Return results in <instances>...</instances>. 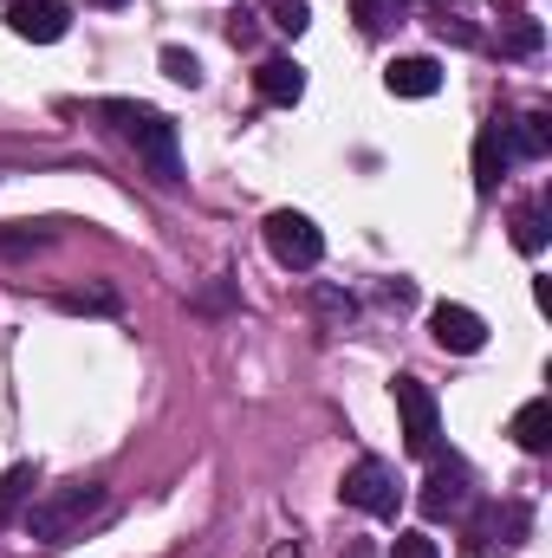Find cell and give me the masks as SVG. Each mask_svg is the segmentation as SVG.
<instances>
[{
	"instance_id": "obj_18",
	"label": "cell",
	"mask_w": 552,
	"mask_h": 558,
	"mask_svg": "<svg viewBox=\"0 0 552 558\" xmlns=\"http://www.w3.org/2000/svg\"><path fill=\"white\" fill-rule=\"evenodd\" d=\"M267 20H274L279 33H292V39H299V33L312 26V7H305V0H267Z\"/></svg>"
},
{
	"instance_id": "obj_26",
	"label": "cell",
	"mask_w": 552,
	"mask_h": 558,
	"mask_svg": "<svg viewBox=\"0 0 552 558\" xmlns=\"http://www.w3.org/2000/svg\"><path fill=\"white\" fill-rule=\"evenodd\" d=\"M92 7H124V0H92Z\"/></svg>"
},
{
	"instance_id": "obj_8",
	"label": "cell",
	"mask_w": 552,
	"mask_h": 558,
	"mask_svg": "<svg viewBox=\"0 0 552 558\" xmlns=\"http://www.w3.org/2000/svg\"><path fill=\"white\" fill-rule=\"evenodd\" d=\"M416 507H422V520H448V513H461V507H468V468H461V461L435 468V474L422 481Z\"/></svg>"
},
{
	"instance_id": "obj_9",
	"label": "cell",
	"mask_w": 552,
	"mask_h": 558,
	"mask_svg": "<svg viewBox=\"0 0 552 558\" xmlns=\"http://www.w3.org/2000/svg\"><path fill=\"white\" fill-rule=\"evenodd\" d=\"M527 526V513L514 507V513H501V507H481L475 513V526H468V546H461V558H494L501 546H507V533H520Z\"/></svg>"
},
{
	"instance_id": "obj_15",
	"label": "cell",
	"mask_w": 552,
	"mask_h": 558,
	"mask_svg": "<svg viewBox=\"0 0 552 558\" xmlns=\"http://www.w3.org/2000/svg\"><path fill=\"white\" fill-rule=\"evenodd\" d=\"M26 500H33V468L20 461V468H7V474H0V526H7Z\"/></svg>"
},
{
	"instance_id": "obj_17",
	"label": "cell",
	"mask_w": 552,
	"mask_h": 558,
	"mask_svg": "<svg viewBox=\"0 0 552 558\" xmlns=\"http://www.w3.org/2000/svg\"><path fill=\"white\" fill-rule=\"evenodd\" d=\"M124 299L111 286H85V292H59V312H118Z\"/></svg>"
},
{
	"instance_id": "obj_22",
	"label": "cell",
	"mask_w": 552,
	"mask_h": 558,
	"mask_svg": "<svg viewBox=\"0 0 552 558\" xmlns=\"http://www.w3.org/2000/svg\"><path fill=\"white\" fill-rule=\"evenodd\" d=\"M391 558H442V546H435L429 533H397V539H391Z\"/></svg>"
},
{
	"instance_id": "obj_6",
	"label": "cell",
	"mask_w": 552,
	"mask_h": 558,
	"mask_svg": "<svg viewBox=\"0 0 552 558\" xmlns=\"http://www.w3.org/2000/svg\"><path fill=\"white\" fill-rule=\"evenodd\" d=\"M429 331H435V344L455 351V357H475V351L488 344V318L468 312V305H455V299H442V305L429 312Z\"/></svg>"
},
{
	"instance_id": "obj_5",
	"label": "cell",
	"mask_w": 552,
	"mask_h": 558,
	"mask_svg": "<svg viewBox=\"0 0 552 558\" xmlns=\"http://www.w3.org/2000/svg\"><path fill=\"white\" fill-rule=\"evenodd\" d=\"M397 416H404V448H410L416 461H429V454H435V435H442V416H435L429 384L397 377Z\"/></svg>"
},
{
	"instance_id": "obj_20",
	"label": "cell",
	"mask_w": 552,
	"mask_h": 558,
	"mask_svg": "<svg viewBox=\"0 0 552 558\" xmlns=\"http://www.w3.org/2000/svg\"><path fill=\"white\" fill-rule=\"evenodd\" d=\"M514 247H520V254H540V247H547V215H540V208H527V215L514 221Z\"/></svg>"
},
{
	"instance_id": "obj_10",
	"label": "cell",
	"mask_w": 552,
	"mask_h": 558,
	"mask_svg": "<svg viewBox=\"0 0 552 558\" xmlns=\"http://www.w3.org/2000/svg\"><path fill=\"white\" fill-rule=\"evenodd\" d=\"M507 162H514V149H507V124H488V131L475 137V189H501Z\"/></svg>"
},
{
	"instance_id": "obj_13",
	"label": "cell",
	"mask_w": 552,
	"mask_h": 558,
	"mask_svg": "<svg viewBox=\"0 0 552 558\" xmlns=\"http://www.w3.org/2000/svg\"><path fill=\"white\" fill-rule=\"evenodd\" d=\"M514 441H520L527 454H547L552 448V403L547 397H533V403L514 410Z\"/></svg>"
},
{
	"instance_id": "obj_14",
	"label": "cell",
	"mask_w": 552,
	"mask_h": 558,
	"mask_svg": "<svg viewBox=\"0 0 552 558\" xmlns=\"http://www.w3.org/2000/svg\"><path fill=\"white\" fill-rule=\"evenodd\" d=\"M507 149H514V156H547V149H552L547 111H527L520 124H507Z\"/></svg>"
},
{
	"instance_id": "obj_12",
	"label": "cell",
	"mask_w": 552,
	"mask_h": 558,
	"mask_svg": "<svg viewBox=\"0 0 552 558\" xmlns=\"http://www.w3.org/2000/svg\"><path fill=\"white\" fill-rule=\"evenodd\" d=\"M254 85H261L267 105H299V98H305V72H299L292 59H267V65L254 72Z\"/></svg>"
},
{
	"instance_id": "obj_19",
	"label": "cell",
	"mask_w": 552,
	"mask_h": 558,
	"mask_svg": "<svg viewBox=\"0 0 552 558\" xmlns=\"http://www.w3.org/2000/svg\"><path fill=\"white\" fill-rule=\"evenodd\" d=\"M163 72H169L176 85H189V92L202 85V59H195V52H182V46H163Z\"/></svg>"
},
{
	"instance_id": "obj_11",
	"label": "cell",
	"mask_w": 552,
	"mask_h": 558,
	"mask_svg": "<svg viewBox=\"0 0 552 558\" xmlns=\"http://www.w3.org/2000/svg\"><path fill=\"white\" fill-rule=\"evenodd\" d=\"M384 85H391L397 98H435V92H442V65H435V59H391Z\"/></svg>"
},
{
	"instance_id": "obj_7",
	"label": "cell",
	"mask_w": 552,
	"mask_h": 558,
	"mask_svg": "<svg viewBox=\"0 0 552 558\" xmlns=\"http://www.w3.org/2000/svg\"><path fill=\"white\" fill-rule=\"evenodd\" d=\"M7 26H13L20 39H33V46H52V39H65L72 13H65L59 0H13V7H7Z\"/></svg>"
},
{
	"instance_id": "obj_2",
	"label": "cell",
	"mask_w": 552,
	"mask_h": 558,
	"mask_svg": "<svg viewBox=\"0 0 552 558\" xmlns=\"http://www.w3.org/2000/svg\"><path fill=\"white\" fill-rule=\"evenodd\" d=\"M98 507H105V487H98V481H72V487H52L46 500H33L20 526H26V539H33V546H65V539L98 513Z\"/></svg>"
},
{
	"instance_id": "obj_4",
	"label": "cell",
	"mask_w": 552,
	"mask_h": 558,
	"mask_svg": "<svg viewBox=\"0 0 552 558\" xmlns=\"http://www.w3.org/2000/svg\"><path fill=\"white\" fill-rule=\"evenodd\" d=\"M267 254H274L279 267H292V274H312V267L325 260V234L312 228V215L274 208V215H267Z\"/></svg>"
},
{
	"instance_id": "obj_25",
	"label": "cell",
	"mask_w": 552,
	"mask_h": 558,
	"mask_svg": "<svg viewBox=\"0 0 552 558\" xmlns=\"http://www.w3.org/2000/svg\"><path fill=\"white\" fill-rule=\"evenodd\" d=\"M274 558H299V553H292V546H279V553H274Z\"/></svg>"
},
{
	"instance_id": "obj_16",
	"label": "cell",
	"mask_w": 552,
	"mask_h": 558,
	"mask_svg": "<svg viewBox=\"0 0 552 558\" xmlns=\"http://www.w3.org/2000/svg\"><path fill=\"white\" fill-rule=\"evenodd\" d=\"M540 46H547V26H540V20H514V26L501 33V52H507V59H533Z\"/></svg>"
},
{
	"instance_id": "obj_23",
	"label": "cell",
	"mask_w": 552,
	"mask_h": 558,
	"mask_svg": "<svg viewBox=\"0 0 552 558\" xmlns=\"http://www.w3.org/2000/svg\"><path fill=\"white\" fill-rule=\"evenodd\" d=\"M228 39H235V46H248V39H254V13H248V7H241V13H228Z\"/></svg>"
},
{
	"instance_id": "obj_24",
	"label": "cell",
	"mask_w": 552,
	"mask_h": 558,
	"mask_svg": "<svg viewBox=\"0 0 552 558\" xmlns=\"http://www.w3.org/2000/svg\"><path fill=\"white\" fill-rule=\"evenodd\" d=\"M319 305H325V312H338V318H351V312H358V305H351V292H332V286H319Z\"/></svg>"
},
{
	"instance_id": "obj_1",
	"label": "cell",
	"mask_w": 552,
	"mask_h": 558,
	"mask_svg": "<svg viewBox=\"0 0 552 558\" xmlns=\"http://www.w3.org/2000/svg\"><path fill=\"white\" fill-rule=\"evenodd\" d=\"M105 111V124H118V137L137 149L143 162H149V175L169 189V182H182V156H176V124L156 111V105H137V98H105L98 105Z\"/></svg>"
},
{
	"instance_id": "obj_21",
	"label": "cell",
	"mask_w": 552,
	"mask_h": 558,
	"mask_svg": "<svg viewBox=\"0 0 552 558\" xmlns=\"http://www.w3.org/2000/svg\"><path fill=\"white\" fill-rule=\"evenodd\" d=\"M46 241H52L46 228H7V234H0V254H7V260H13V254H39Z\"/></svg>"
},
{
	"instance_id": "obj_3",
	"label": "cell",
	"mask_w": 552,
	"mask_h": 558,
	"mask_svg": "<svg viewBox=\"0 0 552 558\" xmlns=\"http://www.w3.org/2000/svg\"><path fill=\"white\" fill-rule=\"evenodd\" d=\"M345 507H358V513H371V520H397V507H404V481H397V468L391 461H377V454H364L351 474H345Z\"/></svg>"
}]
</instances>
